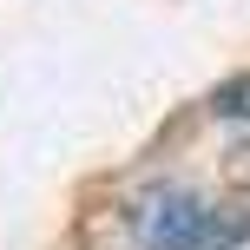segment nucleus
<instances>
[{
  "mask_svg": "<svg viewBox=\"0 0 250 250\" xmlns=\"http://www.w3.org/2000/svg\"><path fill=\"white\" fill-rule=\"evenodd\" d=\"M138 250H237L250 237V217L198 198L191 185H151L132 204Z\"/></svg>",
  "mask_w": 250,
  "mask_h": 250,
  "instance_id": "f257e3e1",
  "label": "nucleus"
},
{
  "mask_svg": "<svg viewBox=\"0 0 250 250\" xmlns=\"http://www.w3.org/2000/svg\"><path fill=\"white\" fill-rule=\"evenodd\" d=\"M211 112L224 119V125H250V73H237V79H224V86L211 92Z\"/></svg>",
  "mask_w": 250,
  "mask_h": 250,
  "instance_id": "f03ea898",
  "label": "nucleus"
}]
</instances>
